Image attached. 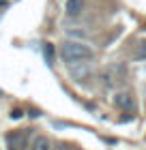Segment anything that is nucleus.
I'll list each match as a JSON object with an SVG mask.
<instances>
[{"label": "nucleus", "instance_id": "5", "mask_svg": "<svg viewBox=\"0 0 146 150\" xmlns=\"http://www.w3.org/2000/svg\"><path fill=\"white\" fill-rule=\"evenodd\" d=\"M32 150H52V144H50L47 137L39 135V137H34V142H32Z\"/></svg>", "mask_w": 146, "mask_h": 150}, {"label": "nucleus", "instance_id": "8", "mask_svg": "<svg viewBox=\"0 0 146 150\" xmlns=\"http://www.w3.org/2000/svg\"><path fill=\"white\" fill-rule=\"evenodd\" d=\"M22 116H24V112H22V110H13V112H11V118H13V120L22 118Z\"/></svg>", "mask_w": 146, "mask_h": 150}, {"label": "nucleus", "instance_id": "1", "mask_svg": "<svg viewBox=\"0 0 146 150\" xmlns=\"http://www.w3.org/2000/svg\"><path fill=\"white\" fill-rule=\"evenodd\" d=\"M60 56H62L65 62L75 64V62H82V60H90L95 56V52L88 45L80 43V41H65L62 47H60Z\"/></svg>", "mask_w": 146, "mask_h": 150}, {"label": "nucleus", "instance_id": "6", "mask_svg": "<svg viewBox=\"0 0 146 150\" xmlns=\"http://www.w3.org/2000/svg\"><path fill=\"white\" fill-rule=\"evenodd\" d=\"M133 60H146V41H142V43L135 45V50H133Z\"/></svg>", "mask_w": 146, "mask_h": 150}, {"label": "nucleus", "instance_id": "9", "mask_svg": "<svg viewBox=\"0 0 146 150\" xmlns=\"http://www.w3.org/2000/svg\"><path fill=\"white\" fill-rule=\"evenodd\" d=\"M58 150H69V146H62V144H60V146H58Z\"/></svg>", "mask_w": 146, "mask_h": 150}, {"label": "nucleus", "instance_id": "3", "mask_svg": "<svg viewBox=\"0 0 146 150\" xmlns=\"http://www.w3.org/2000/svg\"><path fill=\"white\" fill-rule=\"evenodd\" d=\"M114 105L118 107V110H122V112H135V99H133V94L131 92H116V97H114Z\"/></svg>", "mask_w": 146, "mask_h": 150}, {"label": "nucleus", "instance_id": "7", "mask_svg": "<svg viewBox=\"0 0 146 150\" xmlns=\"http://www.w3.org/2000/svg\"><path fill=\"white\" fill-rule=\"evenodd\" d=\"M43 56H45V62L47 64H54V45L52 43H43Z\"/></svg>", "mask_w": 146, "mask_h": 150}, {"label": "nucleus", "instance_id": "2", "mask_svg": "<svg viewBox=\"0 0 146 150\" xmlns=\"http://www.w3.org/2000/svg\"><path fill=\"white\" fill-rule=\"evenodd\" d=\"M6 148L9 150H26L28 148V133L26 131H11L6 133Z\"/></svg>", "mask_w": 146, "mask_h": 150}, {"label": "nucleus", "instance_id": "4", "mask_svg": "<svg viewBox=\"0 0 146 150\" xmlns=\"http://www.w3.org/2000/svg\"><path fill=\"white\" fill-rule=\"evenodd\" d=\"M82 9H84V0H67V15L69 17L80 15Z\"/></svg>", "mask_w": 146, "mask_h": 150}]
</instances>
